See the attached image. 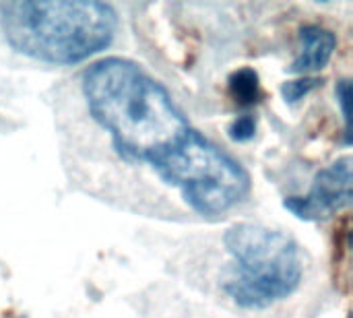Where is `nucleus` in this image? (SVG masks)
<instances>
[{
  "mask_svg": "<svg viewBox=\"0 0 353 318\" xmlns=\"http://www.w3.org/2000/svg\"><path fill=\"white\" fill-rule=\"evenodd\" d=\"M157 178L178 190L180 199L203 217L232 211L250 195L252 186L248 172L201 132Z\"/></svg>",
  "mask_w": 353,
  "mask_h": 318,
  "instance_id": "nucleus-4",
  "label": "nucleus"
},
{
  "mask_svg": "<svg viewBox=\"0 0 353 318\" xmlns=\"http://www.w3.org/2000/svg\"><path fill=\"white\" fill-rule=\"evenodd\" d=\"M228 93L242 108H250V106L259 103L263 97L259 72L250 66H242V68L234 70L228 79Z\"/></svg>",
  "mask_w": 353,
  "mask_h": 318,
  "instance_id": "nucleus-7",
  "label": "nucleus"
},
{
  "mask_svg": "<svg viewBox=\"0 0 353 318\" xmlns=\"http://www.w3.org/2000/svg\"><path fill=\"white\" fill-rule=\"evenodd\" d=\"M337 103L341 106L343 114V145H352V83L350 79H341L335 87Z\"/></svg>",
  "mask_w": 353,
  "mask_h": 318,
  "instance_id": "nucleus-9",
  "label": "nucleus"
},
{
  "mask_svg": "<svg viewBox=\"0 0 353 318\" xmlns=\"http://www.w3.org/2000/svg\"><path fill=\"white\" fill-rule=\"evenodd\" d=\"M118 14L95 0L0 2L6 43L37 62L70 66L103 52L116 35Z\"/></svg>",
  "mask_w": 353,
  "mask_h": 318,
  "instance_id": "nucleus-2",
  "label": "nucleus"
},
{
  "mask_svg": "<svg viewBox=\"0 0 353 318\" xmlns=\"http://www.w3.org/2000/svg\"><path fill=\"white\" fill-rule=\"evenodd\" d=\"M254 135H256V118L252 114H242L228 126V137L234 143H248L254 139Z\"/></svg>",
  "mask_w": 353,
  "mask_h": 318,
  "instance_id": "nucleus-10",
  "label": "nucleus"
},
{
  "mask_svg": "<svg viewBox=\"0 0 353 318\" xmlns=\"http://www.w3.org/2000/svg\"><path fill=\"white\" fill-rule=\"evenodd\" d=\"M337 48V35L321 25H304L300 29V52L290 64L292 74L308 77L310 72L323 70Z\"/></svg>",
  "mask_w": 353,
  "mask_h": 318,
  "instance_id": "nucleus-6",
  "label": "nucleus"
},
{
  "mask_svg": "<svg viewBox=\"0 0 353 318\" xmlns=\"http://www.w3.org/2000/svg\"><path fill=\"white\" fill-rule=\"evenodd\" d=\"M352 205V157L323 168L306 195L288 197L283 207L300 221H321Z\"/></svg>",
  "mask_w": 353,
  "mask_h": 318,
  "instance_id": "nucleus-5",
  "label": "nucleus"
},
{
  "mask_svg": "<svg viewBox=\"0 0 353 318\" xmlns=\"http://www.w3.org/2000/svg\"><path fill=\"white\" fill-rule=\"evenodd\" d=\"M81 91L114 153L128 163L149 166L157 176L199 132L170 91L128 58L110 56L91 64Z\"/></svg>",
  "mask_w": 353,
  "mask_h": 318,
  "instance_id": "nucleus-1",
  "label": "nucleus"
},
{
  "mask_svg": "<svg viewBox=\"0 0 353 318\" xmlns=\"http://www.w3.org/2000/svg\"><path fill=\"white\" fill-rule=\"evenodd\" d=\"M321 85H323V79H319V77H302V79L285 81L281 85V95H283L285 103H298L300 99L310 95Z\"/></svg>",
  "mask_w": 353,
  "mask_h": 318,
  "instance_id": "nucleus-8",
  "label": "nucleus"
},
{
  "mask_svg": "<svg viewBox=\"0 0 353 318\" xmlns=\"http://www.w3.org/2000/svg\"><path fill=\"white\" fill-rule=\"evenodd\" d=\"M232 267L223 292L244 310H265L290 298L304 277L300 244L256 223H236L223 236Z\"/></svg>",
  "mask_w": 353,
  "mask_h": 318,
  "instance_id": "nucleus-3",
  "label": "nucleus"
}]
</instances>
